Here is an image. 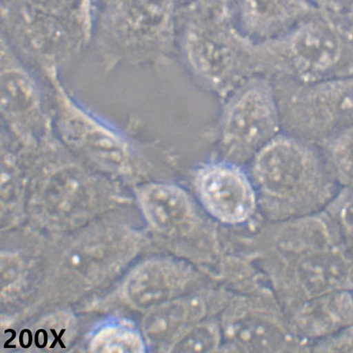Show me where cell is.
I'll return each mask as SVG.
<instances>
[{"mask_svg":"<svg viewBox=\"0 0 353 353\" xmlns=\"http://www.w3.org/2000/svg\"><path fill=\"white\" fill-rule=\"evenodd\" d=\"M185 0H99L92 42L104 71L163 68L177 52L178 19Z\"/></svg>","mask_w":353,"mask_h":353,"instance_id":"6da1fadb","label":"cell"},{"mask_svg":"<svg viewBox=\"0 0 353 353\" xmlns=\"http://www.w3.org/2000/svg\"><path fill=\"white\" fill-rule=\"evenodd\" d=\"M50 88L57 137L68 151L107 176L132 179L170 154L155 143L141 141L132 128L109 123L74 99L59 72L44 77Z\"/></svg>","mask_w":353,"mask_h":353,"instance_id":"7a4b0ae2","label":"cell"},{"mask_svg":"<svg viewBox=\"0 0 353 353\" xmlns=\"http://www.w3.org/2000/svg\"><path fill=\"white\" fill-rule=\"evenodd\" d=\"M1 37L43 78L79 58L92 27L83 0H1Z\"/></svg>","mask_w":353,"mask_h":353,"instance_id":"3957f363","label":"cell"},{"mask_svg":"<svg viewBox=\"0 0 353 353\" xmlns=\"http://www.w3.org/2000/svg\"><path fill=\"white\" fill-rule=\"evenodd\" d=\"M259 205L274 216L320 208L334 196V176L319 147L279 133L250 161Z\"/></svg>","mask_w":353,"mask_h":353,"instance_id":"277c9868","label":"cell"},{"mask_svg":"<svg viewBox=\"0 0 353 353\" xmlns=\"http://www.w3.org/2000/svg\"><path fill=\"white\" fill-rule=\"evenodd\" d=\"M30 169L35 176L32 212L52 225H79L119 199L108 176L68 151L59 138L30 154Z\"/></svg>","mask_w":353,"mask_h":353,"instance_id":"5b68a950","label":"cell"},{"mask_svg":"<svg viewBox=\"0 0 353 353\" xmlns=\"http://www.w3.org/2000/svg\"><path fill=\"white\" fill-rule=\"evenodd\" d=\"M257 75L310 83L353 75V34L318 12L283 34L254 43Z\"/></svg>","mask_w":353,"mask_h":353,"instance_id":"8992f818","label":"cell"},{"mask_svg":"<svg viewBox=\"0 0 353 353\" xmlns=\"http://www.w3.org/2000/svg\"><path fill=\"white\" fill-rule=\"evenodd\" d=\"M254 43L235 24L208 17L189 0L182 5L177 52L197 84L221 101L245 81L257 75Z\"/></svg>","mask_w":353,"mask_h":353,"instance_id":"52a82bcc","label":"cell"},{"mask_svg":"<svg viewBox=\"0 0 353 353\" xmlns=\"http://www.w3.org/2000/svg\"><path fill=\"white\" fill-rule=\"evenodd\" d=\"M272 81L283 132L319 145L353 128V75L310 83Z\"/></svg>","mask_w":353,"mask_h":353,"instance_id":"ba28073f","label":"cell"},{"mask_svg":"<svg viewBox=\"0 0 353 353\" xmlns=\"http://www.w3.org/2000/svg\"><path fill=\"white\" fill-rule=\"evenodd\" d=\"M221 103L216 141L223 159L243 165L282 132L274 85L268 77H251Z\"/></svg>","mask_w":353,"mask_h":353,"instance_id":"9c48e42d","label":"cell"},{"mask_svg":"<svg viewBox=\"0 0 353 353\" xmlns=\"http://www.w3.org/2000/svg\"><path fill=\"white\" fill-rule=\"evenodd\" d=\"M35 71L1 37V130L27 153L58 138L50 90L47 94Z\"/></svg>","mask_w":353,"mask_h":353,"instance_id":"30bf717a","label":"cell"},{"mask_svg":"<svg viewBox=\"0 0 353 353\" xmlns=\"http://www.w3.org/2000/svg\"><path fill=\"white\" fill-rule=\"evenodd\" d=\"M194 192L214 220L227 225L249 221L259 205L250 174L241 165L219 158L203 162L194 170Z\"/></svg>","mask_w":353,"mask_h":353,"instance_id":"8fae6325","label":"cell"},{"mask_svg":"<svg viewBox=\"0 0 353 353\" xmlns=\"http://www.w3.org/2000/svg\"><path fill=\"white\" fill-rule=\"evenodd\" d=\"M318 12L310 0H235L234 23L254 42L276 37Z\"/></svg>","mask_w":353,"mask_h":353,"instance_id":"7c38bea8","label":"cell"},{"mask_svg":"<svg viewBox=\"0 0 353 353\" xmlns=\"http://www.w3.org/2000/svg\"><path fill=\"white\" fill-rule=\"evenodd\" d=\"M137 200L145 220L158 232H181L200 221L192 198L177 185L165 182L141 185L137 190Z\"/></svg>","mask_w":353,"mask_h":353,"instance_id":"4fadbf2b","label":"cell"},{"mask_svg":"<svg viewBox=\"0 0 353 353\" xmlns=\"http://www.w3.org/2000/svg\"><path fill=\"white\" fill-rule=\"evenodd\" d=\"M188 270L170 261H152L137 268L125 285L128 301L141 310H152L173 300L188 280Z\"/></svg>","mask_w":353,"mask_h":353,"instance_id":"5bb4252c","label":"cell"},{"mask_svg":"<svg viewBox=\"0 0 353 353\" xmlns=\"http://www.w3.org/2000/svg\"><path fill=\"white\" fill-rule=\"evenodd\" d=\"M204 304L199 299H176L149 311L144 320L145 336L159 347H170L201 322Z\"/></svg>","mask_w":353,"mask_h":353,"instance_id":"9a60e30c","label":"cell"},{"mask_svg":"<svg viewBox=\"0 0 353 353\" xmlns=\"http://www.w3.org/2000/svg\"><path fill=\"white\" fill-rule=\"evenodd\" d=\"M30 159L1 130V202L3 213H17L23 204L27 181L30 178Z\"/></svg>","mask_w":353,"mask_h":353,"instance_id":"2e32d148","label":"cell"},{"mask_svg":"<svg viewBox=\"0 0 353 353\" xmlns=\"http://www.w3.org/2000/svg\"><path fill=\"white\" fill-rule=\"evenodd\" d=\"M316 147L335 181L353 189V128L336 133Z\"/></svg>","mask_w":353,"mask_h":353,"instance_id":"e0dca14e","label":"cell"},{"mask_svg":"<svg viewBox=\"0 0 353 353\" xmlns=\"http://www.w3.org/2000/svg\"><path fill=\"white\" fill-rule=\"evenodd\" d=\"M220 343L218 328L210 323H198L173 345L174 352H210Z\"/></svg>","mask_w":353,"mask_h":353,"instance_id":"ac0fdd59","label":"cell"},{"mask_svg":"<svg viewBox=\"0 0 353 353\" xmlns=\"http://www.w3.org/2000/svg\"><path fill=\"white\" fill-rule=\"evenodd\" d=\"M234 335L250 346L263 348L277 346L280 340L277 330L265 323H242L234 328Z\"/></svg>","mask_w":353,"mask_h":353,"instance_id":"d6986e66","label":"cell"},{"mask_svg":"<svg viewBox=\"0 0 353 353\" xmlns=\"http://www.w3.org/2000/svg\"><path fill=\"white\" fill-rule=\"evenodd\" d=\"M101 352H138L144 350V343L138 332L132 328H117L101 340Z\"/></svg>","mask_w":353,"mask_h":353,"instance_id":"ffe728a7","label":"cell"},{"mask_svg":"<svg viewBox=\"0 0 353 353\" xmlns=\"http://www.w3.org/2000/svg\"><path fill=\"white\" fill-rule=\"evenodd\" d=\"M201 13L222 23H234L235 0H189Z\"/></svg>","mask_w":353,"mask_h":353,"instance_id":"44dd1931","label":"cell"},{"mask_svg":"<svg viewBox=\"0 0 353 353\" xmlns=\"http://www.w3.org/2000/svg\"><path fill=\"white\" fill-rule=\"evenodd\" d=\"M83 8L88 21L91 24L93 28V22H94L95 15L94 0H83Z\"/></svg>","mask_w":353,"mask_h":353,"instance_id":"7402d4cb","label":"cell"},{"mask_svg":"<svg viewBox=\"0 0 353 353\" xmlns=\"http://www.w3.org/2000/svg\"><path fill=\"white\" fill-rule=\"evenodd\" d=\"M310 1L315 8L316 6H326L328 3H330V0H310Z\"/></svg>","mask_w":353,"mask_h":353,"instance_id":"603a6c76","label":"cell"},{"mask_svg":"<svg viewBox=\"0 0 353 353\" xmlns=\"http://www.w3.org/2000/svg\"><path fill=\"white\" fill-rule=\"evenodd\" d=\"M99 1V0H94V8H95V3Z\"/></svg>","mask_w":353,"mask_h":353,"instance_id":"cb8c5ba5","label":"cell"}]
</instances>
